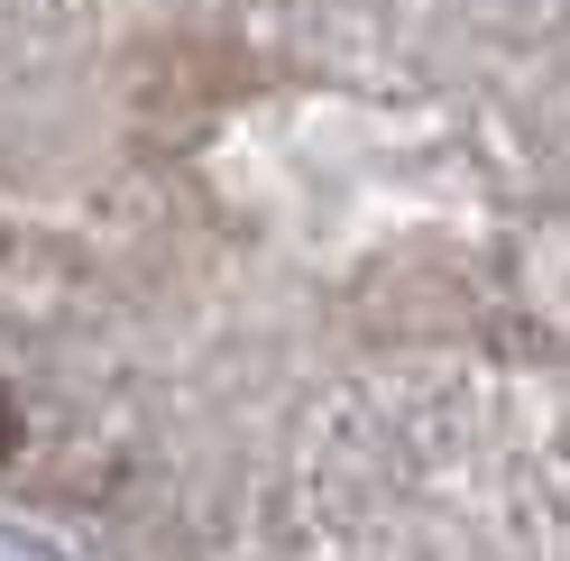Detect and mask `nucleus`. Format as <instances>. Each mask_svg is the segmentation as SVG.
<instances>
[{"instance_id": "1", "label": "nucleus", "mask_w": 570, "mask_h": 561, "mask_svg": "<svg viewBox=\"0 0 570 561\" xmlns=\"http://www.w3.org/2000/svg\"><path fill=\"white\" fill-rule=\"evenodd\" d=\"M10 442H19V405L0 396V461H10Z\"/></svg>"}]
</instances>
